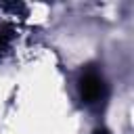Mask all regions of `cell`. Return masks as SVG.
Masks as SVG:
<instances>
[{
	"label": "cell",
	"mask_w": 134,
	"mask_h": 134,
	"mask_svg": "<svg viewBox=\"0 0 134 134\" xmlns=\"http://www.w3.org/2000/svg\"><path fill=\"white\" fill-rule=\"evenodd\" d=\"M80 96L84 103H96L105 96V82L96 69H86L80 77Z\"/></svg>",
	"instance_id": "6da1fadb"
},
{
	"label": "cell",
	"mask_w": 134,
	"mask_h": 134,
	"mask_svg": "<svg viewBox=\"0 0 134 134\" xmlns=\"http://www.w3.org/2000/svg\"><path fill=\"white\" fill-rule=\"evenodd\" d=\"M4 48H6V34H2V31H0V52H2Z\"/></svg>",
	"instance_id": "7a4b0ae2"
}]
</instances>
